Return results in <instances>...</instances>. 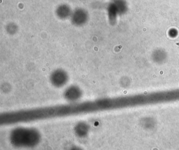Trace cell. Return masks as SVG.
<instances>
[{
	"label": "cell",
	"mask_w": 179,
	"mask_h": 150,
	"mask_svg": "<svg viewBox=\"0 0 179 150\" xmlns=\"http://www.w3.org/2000/svg\"><path fill=\"white\" fill-rule=\"evenodd\" d=\"M40 137L39 132L33 128H18L13 130L11 134L12 141L14 143H37Z\"/></svg>",
	"instance_id": "1"
},
{
	"label": "cell",
	"mask_w": 179,
	"mask_h": 150,
	"mask_svg": "<svg viewBox=\"0 0 179 150\" xmlns=\"http://www.w3.org/2000/svg\"><path fill=\"white\" fill-rule=\"evenodd\" d=\"M69 80L67 72L62 69H57L50 74V83L54 87L61 88L66 85Z\"/></svg>",
	"instance_id": "2"
},
{
	"label": "cell",
	"mask_w": 179,
	"mask_h": 150,
	"mask_svg": "<svg viewBox=\"0 0 179 150\" xmlns=\"http://www.w3.org/2000/svg\"><path fill=\"white\" fill-rule=\"evenodd\" d=\"M83 95L82 89L79 86L72 85L69 86L64 91L63 95L64 98L69 103L79 102Z\"/></svg>",
	"instance_id": "3"
},
{
	"label": "cell",
	"mask_w": 179,
	"mask_h": 150,
	"mask_svg": "<svg viewBox=\"0 0 179 150\" xmlns=\"http://www.w3.org/2000/svg\"><path fill=\"white\" fill-rule=\"evenodd\" d=\"M88 131V125L84 123H79L75 127V131L79 135H85Z\"/></svg>",
	"instance_id": "4"
}]
</instances>
